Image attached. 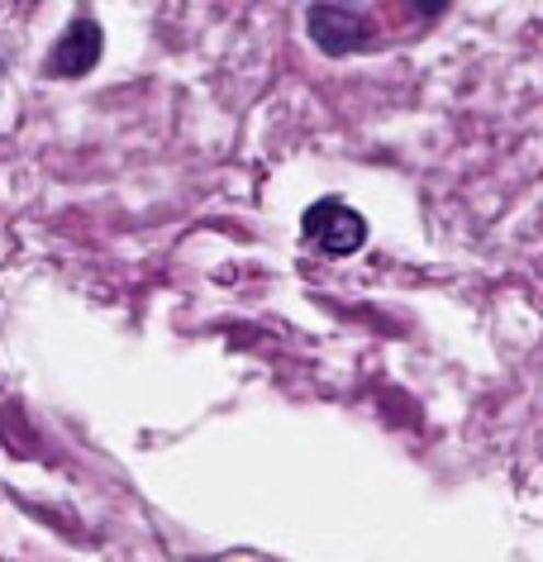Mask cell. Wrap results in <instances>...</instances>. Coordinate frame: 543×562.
Wrapping results in <instances>:
<instances>
[{
  "mask_svg": "<svg viewBox=\"0 0 543 562\" xmlns=\"http://www.w3.org/2000/svg\"><path fill=\"white\" fill-rule=\"evenodd\" d=\"M305 238H310L315 248L333 252V258H348V252H358L367 244V220L343 201H319L305 210Z\"/></svg>",
  "mask_w": 543,
  "mask_h": 562,
  "instance_id": "6da1fadb",
  "label": "cell"
},
{
  "mask_svg": "<svg viewBox=\"0 0 543 562\" xmlns=\"http://www.w3.org/2000/svg\"><path fill=\"white\" fill-rule=\"evenodd\" d=\"M101 63V24L95 20H72L67 34L48 53V72L53 77H87Z\"/></svg>",
  "mask_w": 543,
  "mask_h": 562,
  "instance_id": "7a4b0ae2",
  "label": "cell"
},
{
  "mask_svg": "<svg viewBox=\"0 0 543 562\" xmlns=\"http://www.w3.org/2000/svg\"><path fill=\"white\" fill-rule=\"evenodd\" d=\"M310 34H315V44L333 53V58H343L348 48H358V38H362V20L353 15V10H339V5H319L310 10Z\"/></svg>",
  "mask_w": 543,
  "mask_h": 562,
  "instance_id": "3957f363",
  "label": "cell"
}]
</instances>
